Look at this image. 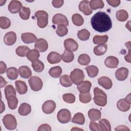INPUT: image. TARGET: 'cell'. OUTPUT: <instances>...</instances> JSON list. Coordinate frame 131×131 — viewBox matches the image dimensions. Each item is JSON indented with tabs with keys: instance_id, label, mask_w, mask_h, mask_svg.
Wrapping results in <instances>:
<instances>
[{
	"instance_id": "obj_38",
	"label": "cell",
	"mask_w": 131,
	"mask_h": 131,
	"mask_svg": "<svg viewBox=\"0 0 131 131\" xmlns=\"http://www.w3.org/2000/svg\"><path fill=\"white\" fill-rule=\"evenodd\" d=\"M40 56L38 51L36 49L30 50L27 54V59L31 62L38 59Z\"/></svg>"
},
{
	"instance_id": "obj_30",
	"label": "cell",
	"mask_w": 131,
	"mask_h": 131,
	"mask_svg": "<svg viewBox=\"0 0 131 131\" xmlns=\"http://www.w3.org/2000/svg\"><path fill=\"white\" fill-rule=\"evenodd\" d=\"M31 65L34 71L36 72H41L45 68L44 63L38 59L32 61Z\"/></svg>"
},
{
	"instance_id": "obj_1",
	"label": "cell",
	"mask_w": 131,
	"mask_h": 131,
	"mask_svg": "<svg viewBox=\"0 0 131 131\" xmlns=\"http://www.w3.org/2000/svg\"><path fill=\"white\" fill-rule=\"evenodd\" d=\"M91 20L93 28L100 33L108 31L112 27V20L104 12H97L92 16Z\"/></svg>"
},
{
	"instance_id": "obj_17",
	"label": "cell",
	"mask_w": 131,
	"mask_h": 131,
	"mask_svg": "<svg viewBox=\"0 0 131 131\" xmlns=\"http://www.w3.org/2000/svg\"><path fill=\"white\" fill-rule=\"evenodd\" d=\"M128 70L126 68L121 67L115 72V76L117 80L119 81L125 80L128 77Z\"/></svg>"
},
{
	"instance_id": "obj_35",
	"label": "cell",
	"mask_w": 131,
	"mask_h": 131,
	"mask_svg": "<svg viewBox=\"0 0 131 131\" xmlns=\"http://www.w3.org/2000/svg\"><path fill=\"white\" fill-rule=\"evenodd\" d=\"M74 58V55L73 52L67 51L66 50L61 55V59L64 62H71L73 60Z\"/></svg>"
},
{
	"instance_id": "obj_28",
	"label": "cell",
	"mask_w": 131,
	"mask_h": 131,
	"mask_svg": "<svg viewBox=\"0 0 131 131\" xmlns=\"http://www.w3.org/2000/svg\"><path fill=\"white\" fill-rule=\"evenodd\" d=\"M59 82L62 86L66 88L72 86L73 84L70 76L68 75H62L59 78Z\"/></svg>"
},
{
	"instance_id": "obj_55",
	"label": "cell",
	"mask_w": 131,
	"mask_h": 131,
	"mask_svg": "<svg viewBox=\"0 0 131 131\" xmlns=\"http://www.w3.org/2000/svg\"><path fill=\"white\" fill-rule=\"evenodd\" d=\"M116 130H129V129L125 125H119L116 128Z\"/></svg>"
},
{
	"instance_id": "obj_52",
	"label": "cell",
	"mask_w": 131,
	"mask_h": 131,
	"mask_svg": "<svg viewBox=\"0 0 131 131\" xmlns=\"http://www.w3.org/2000/svg\"><path fill=\"white\" fill-rule=\"evenodd\" d=\"M106 2L109 5L113 7H116L118 6L121 3L120 0H107Z\"/></svg>"
},
{
	"instance_id": "obj_22",
	"label": "cell",
	"mask_w": 131,
	"mask_h": 131,
	"mask_svg": "<svg viewBox=\"0 0 131 131\" xmlns=\"http://www.w3.org/2000/svg\"><path fill=\"white\" fill-rule=\"evenodd\" d=\"M47 60L51 64H55L60 62L61 60V55L56 52H50L48 56Z\"/></svg>"
},
{
	"instance_id": "obj_11",
	"label": "cell",
	"mask_w": 131,
	"mask_h": 131,
	"mask_svg": "<svg viewBox=\"0 0 131 131\" xmlns=\"http://www.w3.org/2000/svg\"><path fill=\"white\" fill-rule=\"evenodd\" d=\"M52 23L54 25L63 24L65 26L69 25V21L67 17L62 14L57 13L55 14L52 18Z\"/></svg>"
},
{
	"instance_id": "obj_7",
	"label": "cell",
	"mask_w": 131,
	"mask_h": 131,
	"mask_svg": "<svg viewBox=\"0 0 131 131\" xmlns=\"http://www.w3.org/2000/svg\"><path fill=\"white\" fill-rule=\"evenodd\" d=\"M57 118L58 121L61 123H67L69 122L71 120V113L68 109H61L57 113Z\"/></svg>"
},
{
	"instance_id": "obj_36",
	"label": "cell",
	"mask_w": 131,
	"mask_h": 131,
	"mask_svg": "<svg viewBox=\"0 0 131 131\" xmlns=\"http://www.w3.org/2000/svg\"><path fill=\"white\" fill-rule=\"evenodd\" d=\"M116 16L119 21H125L128 17V14L126 10L121 9L117 11Z\"/></svg>"
},
{
	"instance_id": "obj_27",
	"label": "cell",
	"mask_w": 131,
	"mask_h": 131,
	"mask_svg": "<svg viewBox=\"0 0 131 131\" xmlns=\"http://www.w3.org/2000/svg\"><path fill=\"white\" fill-rule=\"evenodd\" d=\"M107 49V46L106 44H100L96 46L94 48V53L96 55L101 56L105 54Z\"/></svg>"
},
{
	"instance_id": "obj_31",
	"label": "cell",
	"mask_w": 131,
	"mask_h": 131,
	"mask_svg": "<svg viewBox=\"0 0 131 131\" xmlns=\"http://www.w3.org/2000/svg\"><path fill=\"white\" fill-rule=\"evenodd\" d=\"M62 73V69L59 66H55L51 68L49 71V75L53 78H57L60 77Z\"/></svg>"
},
{
	"instance_id": "obj_4",
	"label": "cell",
	"mask_w": 131,
	"mask_h": 131,
	"mask_svg": "<svg viewBox=\"0 0 131 131\" xmlns=\"http://www.w3.org/2000/svg\"><path fill=\"white\" fill-rule=\"evenodd\" d=\"M35 16L37 20V25L40 28L47 27L48 24V14L43 10H39L35 13Z\"/></svg>"
},
{
	"instance_id": "obj_20",
	"label": "cell",
	"mask_w": 131,
	"mask_h": 131,
	"mask_svg": "<svg viewBox=\"0 0 131 131\" xmlns=\"http://www.w3.org/2000/svg\"><path fill=\"white\" fill-rule=\"evenodd\" d=\"M104 64L109 68H116L119 64V60L115 56H110L105 59Z\"/></svg>"
},
{
	"instance_id": "obj_12",
	"label": "cell",
	"mask_w": 131,
	"mask_h": 131,
	"mask_svg": "<svg viewBox=\"0 0 131 131\" xmlns=\"http://www.w3.org/2000/svg\"><path fill=\"white\" fill-rule=\"evenodd\" d=\"M22 4L18 1H11L8 7V10L13 14H15L21 10L22 8Z\"/></svg>"
},
{
	"instance_id": "obj_45",
	"label": "cell",
	"mask_w": 131,
	"mask_h": 131,
	"mask_svg": "<svg viewBox=\"0 0 131 131\" xmlns=\"http://www.w3.org/2000/svg\"><path fill=\"white\" fill-rule=\"evenodd\" d=\"M99 126L101 130L110 131L111 130V125L110 122L105 119H102L99 122Z\"/></svg>"
},
{
	"instance_id": "obj_42",
	"label": "cell",
	"mask_w": 131,
	"mask_h": 131,
	"mask_svg": "<svg viewBox=\"0 0 131 131\" xmlns=\"http://www.w3.org/2000/svg\"><path fill=\"white\" fill-rule=\"evenodd\" d=\"M91 61L90 57L86 54L80 55L78 58V62L82 66H87Z\"/></svg>"
},
{
	"instance_id": "obj_6",
	"label": "cell",
	"mask_w": 131,
	"mask_h": 131,
	"mask_svg": "<svg viewBox=\"0 0 131 131\" xmlns=\"http://www.w3.org/2000/svg\"><path fill=\"white\" fill-rule=\"evenodd\" d=\"M70 78L73 83L75 84L78 85L83 81L84 74L82 70L79 69H75L71 72Z\"/></svg>"
},
{
	"instance_id": "obj_2",
	"label": "cell",
	"mask_w": 131,
	"mask_h": 131,
	"mask_svg": "<svg viewBox=\"0 0 131 131\" xmlns=\"http://www.w3.org/2000/svg\"><path fill=\"white\" fill-rule=\"evenodd\" d=\"M5 94L9 108L15 109L18 104V99L16 98V91L14 87L10 84L6 86L5 89Z\"/></svg>"
},
{
	"instance_id": "obj_33",
	"label": "cell",
	"mask_w": 131,
	"mask_h": 131,
	"mask_svg": "<svg viewBox=\"0 0 131 131\" xmlns=\"http://www.w3.org/2000/svg\"><path fill=\"white\" fill-rule=\"evenodd\" d=\"M72 123L83 125L85 122V117L83 114L81 113H77L74 115L72 119Z\"/></svg>"
},
{
	"instance_id": "obj_19",
	"label": "cell",
	"mask_w": 131,
	"mask_h": 131,
	"mask_svg": "<svg viewBox=\"0 0 131 131\" xmlns=\"http://www.w3.org/2000/svg\"><path fill=\"white\" fill-rule=\"evenodd\" d=\"M98 83L100 85L106 90L110 89L113 86L112 80L106 76H102L100 77L98 79Z\"/></svg>"
},
{
	"instance_id": "obj_23",
	"label": "cell",
	"mask_w": 131,
	"mask_h": 131,
	"mask_svg": "<svg viewBox=\"0 0 131 131\" xmlns=\"http://www.w3.org/2000/svg\"><path fill=\"white\" fill-rule=\"evenodd\" d=\"M16 91L20 95L25 94L28 91V87L25 82L21 80H16L15 82Z\"/></svg>"
},
{
	"instance_id": "obj_54",
	"label": "cell",
	"mask_w": 131,
	"mask_h": 131,
	"mask_svg": "<svg viewBox=\"0 0 131 131\" xmlns=\"http://www.w3.org/2000/svg\"><path fill=\"white\" fill-rule=\"evenodd\" d=\"M7 70V66L6 63L3 61H1L0 62V74H3L5 73Z\"/></svg>"
},
{
	"instance_id": "obj_13",
	"label": "cell",
	"mask_w": 131,
	"mask_h": 131,
	"mask_svg": "<svg viewBox=\"0 0 131 131\" xmlns=\"http://www.w3.org/2000/svg\"><path fill=\"white\" fill-rule=\"evenodd\" d=\"M17 36L14 32L10 31L7 32L4 37V42L7 46H12L16 41Z\"/></svg>"
},
{
	"instance_id": "obj_40",
	"label": "cell",
	"mask_w": 131,
	"mask_h": 131,
	"mask_svg": "<svg viewBox=\"0 0 131 131\" xmlns=\"http://www.w3.org/2000/svg\"><path fill=\"white\" fill-rule=\"evenodd\" d=\"M30 49L27 46H20L18 47L15 50L16 54L20 57H25L27 56L28 52L30 51Z\"/></svg>"
},
{
	"instance_id": "obj_41",
	"label": "cell",
	"mask_w": 131,
	"mask_h": 131,
	"mask_svg": "<svg viewBox=\"0 0 131 131\" xmlns=\"http://www.w3.org/2000/svg\"><path fill=\"white\" fill-rule=\"evenodd\" d=\"M72 20L74 25L76 26H80L84 23V19L82 16L78 13L74 14L72 16Z\"/></svg>"
},
{
	"instance_id": "obj_48",
	"label": "cell",
	"mask_w": 131,
	"mask_h": 131,
	"mask_svg": "<svg viewBox=\"0 0 131 131\" xmlns=\"http://www.w3.org/2000/svg\"><path fill=\"white\" fill-rule=\"evenodd\" d=\"M63 101L68 103H73L75 101V96L71 93H66L62 95Z\"/></svg>"
},
{
	"instance_id": "obj_24",
	"label": "cell",
	"mask_w": 131,
	"mask_h": 131,
	"mask_svg": "<svg viewBox=\"0 0 131 131\" xmlns=\"http://www.w3.org/2000/svg\"><path fill=\"white\" fill-rule=\"evenodd\" d=\"M31 112V106L27 103H21L18 110L19 114L21 116H27Z\"/></svg>"
},
{
	"instance_id": "obj_49",
	"label": "cell",
	"mask_w": 131,
	"mask_h": 131,
	"mask_svg": "<svg viewBox=\"0 0 131 131\" xmlns=\"http://www.w3.org/2000/svg\"><path fill=\"white\" fill-rule=\"evenodd\" d=\"M89 127L90 130L93 131H100L101 129L97 123L95 122L94 121H92L90 122L89 124Z\"/></svg>"
},
{
	"instance_id": "obj_34",
	"label": "cell",
	"mask_w": 131,
	"mask_h": 131,
	"mask_svg": "<svg viewBox=\"0 0 131 131\" xmlns=\"http://www.w3.org/2000/svg\"><path fill=\"white\" fill-rule=\"evenodd\" d=\"M108 37L107 35H95L93 38V41L94 44H105L108 40Z\"/></svg>"
},
{
	"instance_id": "obj_9",
	"label": "cell",
	"mask_w": 131,
	"mask_h": 131,
	"mask_svg": "<svg viewBox=\"0 0 131 131\" xmlns=\"http://www.w3.org/2000/svg\"><path fill=\"white\" fill-rule=\"evenodd\" d=\"M63 44L66 50L70 52L76 51L78 48V43L73 38H67L65 39Z\"/></svg>"
},
{
	"instance_id": "obj_8",
	"label": "cell",
	"mask_w": 131,
	"mask_h": 131,
	"mask_svg": "<svg viewBox=\"0 0 131 131\" xmlns=\"http://www.w3.org/2000/svg\"><path fill=\"white\" fill-rule=\"evenodd\" d=\"M31 89L35 92L41 90L42 88L43 82L41 79L37 76H32L28 80Z\"/></svg>"
},
{
	"instance_id": "obj_3",
	"label": "cell",
	"mask_w": 131,
	"mask_h": 131,
	"mask_svg": "<svg viewBox=\"0 0 131 131\" xmlns=\"http://www.w3.org/2000/svg\"><path fill=\"white\" fill-rule=\"evenodd\" d=\"M94 95L93 100L96 105L103 107L106 104L107 95L102 90L98 88H95Z\"/></svg>"
},
{
	"instance_id": "obj_18",
	"label": "cell",
	"mask_w": 131,
	"mask_h": 131,
	"mask_svg": "<svg viewBox=\"0 0 131 131\" xmlns=\"http://www.w3.org/2000/svg\"><path fill=\"white\" fill-rule=\"evenodd\" d=\"M21 38L24 43L27 44L34 42L37 40V37L35 34L29 32H26L21 34Z\"/></svg>"
},
{
	"instance_id": "obj_29",
	"label": "cell",
	"mask_w": 131,
	"mask_h": 131,
	"mask_svg": "<svg viewBox=\"0 0 131 131\" xmlns=\"http://www.w3.org/2000/svg\"><path fill=\"white\" fill-rule=\"evenodd\" d=\"M19 71L15 67H10L7 70V76L10 80L16 79L18 76Z\"/></svg>"
},
{
	"instance_id": "obj_21",
	"label": "cell",
	"mask_w": 131,
	"mask_h": 131,
	"mask_svg": "<svg viewBox=\"0 0 131 131\" xmlns=\"http://www.w3.org/2000/svg\"><path fill=\"white\" fill-rule=\"evenodd\" d=\"M92 83L88 80L83 81L77 85V89L80 93H89L91 90Z\"/></svg>"
},
{
	"instance_id": "obj_25",
	"label": "cell",
	"mask_w": 131,
	"mask_h": 131,
	"mask_svg": "<svg viewBox=\"0 0 131 131\" xmlns=\"http://www.w3.org/2000/svg\"><path fill=\"white\" fill-rule=\"evenodd\" d=\"M19 74L21 77L24 78H29L32 75V71L31 69L26 66H23L19 68Z\"/></svg>"
},
{
	"instance_id": "obj_16",
	"label": "cell",
	"mask_w": 131,
	"mask_h": 131,
	"mask_svg": "<svg viewBox=\"0 0 131 131\" xmlns=\"http://www.w3.org/2000/svg\"><path fill=\"white\" fill-rule=\"evenodd\" d=\"M79 9L85 15H89L93 12V10L90 7V2L89 1H82L79 5Z\"/></svg>"
},
{
	"instance_id": "obj_53",
	"label": "cell",
	"mask_w": 131,
	"mask_h": 131,
	"mask_svg": "<svg viewBox=\"0 0 131 131\" xmlns=\"http://www.w3.org/2000/svg\"><path fill=\"white\" fill-rule=\"evenodd\" d=\"M130 41H128L127 42H126L125 43V46L126 47L128 48V55H126L125 56V60L128 62H130Z\"/></svg>"
},
{
	"instance_id": "obj_47",
	"label": "cell",
	"mask_w": 131,
	"mask_h": 131,
	"mask_svg": "<svg viewBox=\"0 0 131 131\" xmlns=\"http://www.w3.org/2000/svg\"><path fill=\"white\" fill-rule=\"evenodd\" d=\"M92 99V96L91 94L89 93H80L79 94V100L83 103H88L91 101Z\"/></svg>"
},
{
	"instance_id": "obj_5",
	"label": "cell",
	"mask_w": 131,
	"mask_h": 131,
	"mask_svg": "<svg viewBox=\"0 0 131 131\" xmlns=\"http://www.w3.org/2000/svg\"><path fill=\"white\" fill-rule=\"evenodd\" d=\"M5 127L9 130L15 129L17 127V121L15 117L11 114H7L3 118Z\"/></svg>"
},
{
	"instance_id": "obj_10",
	"label": "cell",
	"mask_w": 131,
	"mask_h": 131,
	"mask_svg": "<svg viewBox=\"0 0 131 131\" xmlns=\"http://www.w3.org/2000/svg\"><path fill=\"white\" fill-rule=\"evenodd\" d=\"M56 108L55 102L52 100H49L45 101L42 105V112L46 114L52 113Z\"/></svg>"
},
{
	"instance_id": "obj_50",
	"label": "cell",
	"mask_w": 131,
	"mask_h": 131,
	"mask_svg": "<svg viewBox=\"0 0 131 131\" xmlns=\"http://www.w3.org/2000/svg\"><path fill=\"white\" fill-rule=\"evenodd\" d=\"M52 130L51 126L48 124H43L39 126L37 130L38 131H51Z\"/></svg>"
},
{
	"instance_id": "obj_56",
	"label": "cell",
	"mask_w": 131,
	"mask_h": 131,
	"mask_svg": "<svg viewBox=\"0 0 131 131\" xmlns=\"http://www.w3.org/2000/svg\"><path fill=\"white\" fill-rule=\"evenodd\" d=\"M0 79H1V88H3L7 84V82L5 80V79L3 78V77L2 76H0Z\"/></svg>"
},
{
	"instance_id": "obj_15",
	"label": "cell",
	"mask_w": 131,
	"mask_h": 131,
	"mask_svg": "<svg viewBox=\"0 0 131 131\" xmlns=\"http://www.w3.org/2000/svg\"><path fill=\"white\" fill-rule=\"evenodd\" d=\"M117 107L118 109L121 112H127L130 107V102L126 98L121 99L118 101Z\"/></svg>"
},
{
	"instance_id": "obj_26",
	"label": "cell",
	"mask_w": 131,
	"mask_h": 131,
	"mask_svg": "<svg viewBox=\"0 0 131 131\" xmlns=\"http://www.w3.org/2000/svg\"><path fill=\"white\" fill-rule=\"evenodd\" d=\"M88 116L92 121H97L101 118V112L96 108H91L88 112Z\"/></svg>"
},
{
	"instance_id": "obj_43",
	"label": "cell",
	"mask_w": 131,
	"mask_h": 131,
	"mask_svg": "<svg viewBox=\"0 0 131 131\" xmlns=\"http://www.w3.org/2000/svg\"><path fill=\"white\" fill-rule=\"evenodd\" d=\"M68 32V29L66 26L63 24H60L57 26L56 33L57 35L60 37H63L67 34Z\"/></svg>"
},
{
	"instance_id": "obj_46",
	"label": "cell",
	"mask_w": 131,
	"mask_h": 131,
	"mask_svg": "<svg viewBox=\"0 0 131 131\" xmlns=\"http://www.w3.org/2000/svg\"><path fill=\"white\" fill-rule=\"evenodd\" d=\"M11 26L10 20L5 16L0 17V27L3 29H7Z\"/></svg>"
},
{
	"instance_id": "obj_32",
	"label": "cell",
	"mask_w": 131,
	"mask_h": 131,
	"mask_svg": "<svg viewBox=\"0 0 131 131\" xmlns=\"http://www.w3.org/2000/svg\"><path fill=\"white\" fill-rule=\"evenodd\" d=\"M85 69L86 71L88 76L90 78L95 77L98 74L99 70L98 68L95 66H87Z\"/></svg>"
},
{
	"instance_id": "obj_37",
	"label": "cell",
	"mask_w": 131,
	"mask_h": 131,
	"mask_svg": "<svg viewBox=\"0 0 131 131\" xmlns=\"http://www.w3.org/2000/svg\"><path fill=\"white\" fill-rule=\"evenodd\" d=\"M104 6V3L101 0H92L90 2V7L92 10L103 8Z\"/></svg>"
},
{
	"instance_id": "obj_57",
	"label": "cell",
	"mask_w": 131,
	"mask_h": 131,
	"mask_svg": "<svg viewBox=\"0 0 131 131\" xmlns=\"http://www.w3.org/2000/svg\"><path fill=\"white\" fill-rule=\"evenodd\" d=\"M5 109V104H4L2 100H1V113H2Z\"/></svg>"
},
{
	"instance_id": "obj_39",
	"label": "cell",
	"mask_w": 131,
	"mask_h": 131,
	"mask_svg": "<svg viewBox=\"0 0 131 131\" xmlns=\"http://www.w3.org/2000/svg\"><path fill=\"white\" fill-rule=\"evenodd\" d=\"M77 36L80 40L82 41H85L89 39L90 33L87 29H83L78 32Z\"/></svg>"
},
{
	"instance_id": "obj_44",
	"label": "cell",
	"mask_w": 131,
	"mask_h": 131,
	"mask_svg": "<svg viewBox=\"0 0 131 131\" xmlns=\"http://www.w3.org/2000/svg\"><path fill=\"white\" fill-rule=\"evenodd\" d=\"M30 13L31 11L30 8L26 7H23L21 10L19 12V15L21 19L27 20L29 18Z\"/></svg>"
},
{
	"instance_id": "obj_51",
	"label": "cell",
	"mask_w": 131,
	"mask_h": 131,
	"mask_svg": "<svg viewBox=\"0 0 131 131\" xmlns=\"http://www.w3.org/2000/svg\"><path fill=\"white\" fill-rule=\"evenodd\" d=\"M63 3L64 1L63 0H54L52 2L53 6L57 8L61 7L63 5Z\"/></svg>"
},
{
	"instance_id": "obj_14",
	"label": "cell",
	"mask_w": 131,
	"mask_h": 131,
	"mask_svg": "<svg viewBox=\"0 0 131 131\" xmlns=\"http://www.w3.org/2000/svg\"><path fill=\"white\" fill-rule=\"evenodd\" d=\"M35 49L40 52L46 51L48 48V43L46 40L43 38H39L35 41L34 45Z\"/></svg>"
}]
</instances>
